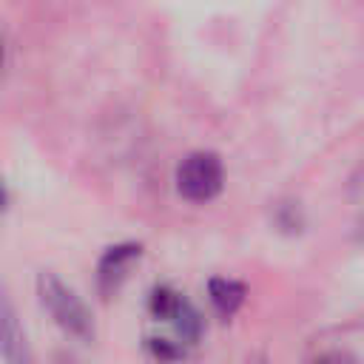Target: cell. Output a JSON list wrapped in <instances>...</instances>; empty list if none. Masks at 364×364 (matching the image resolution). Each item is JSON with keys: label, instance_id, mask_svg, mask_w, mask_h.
I'll return each mask as SVG.
<instances>
[{"label": "cell", "instance_id": "6da1fadb", "mask_svg": "<svg viewBox=\"0 0 364 364\" xmlns=\"http://www.w3.org/2000/svg\"><path fill=\"white\" fill-rule=\"evenodd\" d=\"M37 287H40V301L43 307L51 313V318L71 336L77 338H88L94 333L91 327V316L85 310V304L74 296V290H68L60 279L54 276H40L37 279Z\"/></svg>", "mask_w": 364, "mask_h": 364}, {"label": "cell", "instance_id": "7a4b0ae2", "mask_svg": "<svg viewBox=\"0 0 364 364\" xmlns=\"http://www.w3.org/2000/svg\"><path fill=\"white\" fill-rule=\"evenodd\" d=\"M222 182H225L222 162L210 151H196V154L185 156L182 165L176 168V188L191 202L213 199L222 191Z\"/></svg>", "mask_w": 364, "mask_h": 364}, {"label": "cell", "instance_id": "3957f363", "mask_svg": "<svg viewBox=\"0 0 364 364\" xmlns=\"http://www.w3.org/2000/svg\"><path fill=\"white\" fill-rule=\"evenodd\" d=\"M134 259H139V247H136V245H119V247H111V250L102 256V262H100V284H102L105 290L117 287L119 279L125 276V270L131 267Z\"/></svg>", "mask_w": 364, "mask_h": 364}, {"label": "cell", "instance_id": "277c9868", "mask_svg": "<svg viewBox=\"0 0 364 364\" xmlns=\"http://www.w3.org/2000/svg\"><path fill=\"white\" fill-rule=\"evenodd\" d=\"M208 299L219 316H233L245 301V284L233 279H210L208 282Z\"/></svg>", "mask_w": 364, "mask_h": 364}, {"label": "cell", "instance_id": "5b68a950", "mask_svg": "<svg viewBox=\"0 0 364 364\" xmlns=\"http://www.w3.org/2000/svg\"><path fill=\"white\" fill-rule=\"evenodd\" d=\"M171 324H173V330L185 338V341H196L199 338V333H202V318H199V313L182 299V304L176 307V313L171 316Z\"/></svg>", "mask_w": 364, "mask_h": 364}, {"label": "cell", "instance_id": "8992f818", "mask_svg": "<svg viewBox=\"0 0 364 364\" xmlns=\"http://www.w3.org/2000/svg\"><path fill=\"white\" fill-rule=\"evenodd\" d=\"M182 304V296L176 293V290H171V287H156L154 293H151V313L156 316V318H165V321H171V316L176 313V307Z\"/></svg>", "mask_w": 364, "mask_h": 364}, {"label": "cell", "instance_id": "52a82bcc", "mask_svg": "<svg viewBox=\"0 0 364 364\" xmlns=\"http://www.w3.org/2000/svg\"><path fill=\"white\" fill-rule=\"evenodd\" d=\"M148 347L156 358H179L182 355V347H171L168 338H148Z\"/></svg>", "mask_w": 364, "mask_h": 364}]
</instances>
